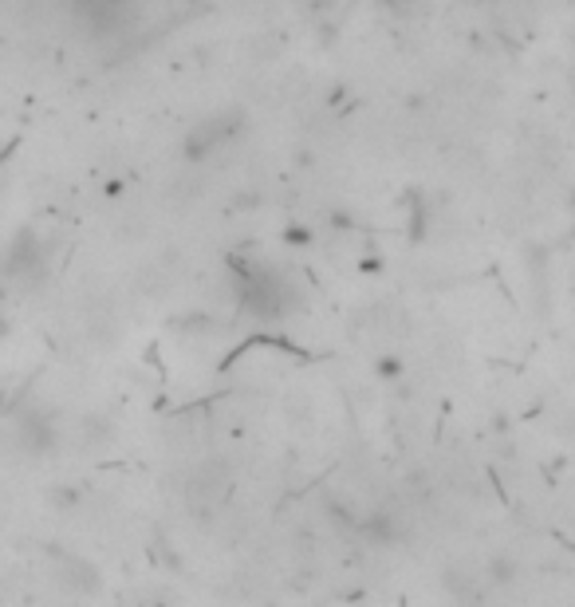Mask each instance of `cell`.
Returning a JSON list of instances; mask_svg holds the SVG:
<instances>
[{
	"instance_id": "cell-1",
	"label": "cell",
	"mask_w": 575,
	"mask_h": 607,
	"mask_svg": "<svg viewBox=\"0 0 575 607\" xmlns=\"http://www.w3.org/2000/svg\"><path fill=\"white\" fill-rule=\"evenodd\" d=\"M245 308H253L256 316H268V320H276V316H284L292 304H296V292H292V284H288V276H280L276 269H264V272H249L245 276Z\"/></svg>"
}]
</instances>
